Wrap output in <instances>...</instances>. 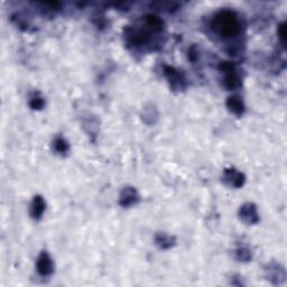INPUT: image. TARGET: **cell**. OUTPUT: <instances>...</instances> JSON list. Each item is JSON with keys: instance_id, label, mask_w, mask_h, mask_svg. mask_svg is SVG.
<instances>
[{"instance_id": "1", "label": "cell", "mask_w": 287, "mask_h": 287, "mask_svg": "<svg viewBox=\"0 0 287 287\" xmlns=\"http://www.w3.org/2000/svg\"><path fill=\"white\" fill-rule=\"evenodd\" d=\"M165 24L156 15H146L142 17V24L127 26L124 31L125 43L132 48H142L148 46L154 35L162 34Z\"/></svg>"}, {"instance_id": "2", "label": "cell", "mask_w": 287, "mask_h": 287, "mask_svg": "<svg viewBox=\"0 0 287 287\" xmlns=\"http://www.w3.org/2000/svg\"><path fill=\"white\" fill-rule=\"evenodd\" d=\"M210 28L214 35L222 41L236 40L242 34L244 23L238 13L231 9H221L215 13L210 20Z\"/></svg>"}, {"instance_id": "3", "label": "cell", "mask_w": 287, "mask_h": 287, "mask_svg": "<svg viewBox=\"0 0 287 287\" xmlns=\"http://www.w3.org/2000/svg\"><path fill=\"white\" fill-rule=\"evenodd\" d=\"M219 70L222 74L223 88L229 91L239 90L242 87V80L237 66L233 62L224 61L219 64Z\"/></svg>"}, {"instance_id": "4", "label": "cell", "mask_w": 287, "mask_h": 287, "mask_svg": "<svg viewBox=\"0 0 287 287\" xmlns=\"http://www.w3.org/2000/svg\"><path fill=\"white\" fill-rule=\"evenodd\" d=\"M164 75L169 83V87L174 91H183L187 87V79L185 73L180 69H176L174 66L164 65Z\"/></svg>"}, {"instance_id": "5", "label": "cell", "mask_w": 287, "mask_h": 287, "mask_svg": "<svg viewBox=\"0 0 287 287\" xmlns=\"http://www.w3.org/2000/svg\"><path fill=\"white\" fill-rule=\"evenodd\" d=\"M238 215L241 221L248 225L257 224L261 221V217H259V212L256 204L251 202L242 204L238 211Z\"/></svg>"}, {"instance_id": "6", "label": "cell", "mask_w": 287, "mask_h": 287, "mask_svg": "<svg viewBox=\"0 0 287 287\" xmlns=\"http://www.w3.org/2000/svg\"><path fill=\"white\" fill-rule=\"evenodd\" d=\"M222 181L225 184L234 189H240L246 183V176L245 174L240 172L237 168L230 167L225 168L222 174Z\"/></svg>"}, {"instance_id": "7", "label": "cell", "mask_w": 287, "mask_h": 287, "mask_svg": "<svg viewBox=\"0 0 287 287\" xmlns=\"http://www.w3.org/2000/svg\"><path fill=\"white\" fill-rule=\"evenodd\" d=\"M36 270L43 277L52 275L54 272V263L52 257L46 251H42L36 261Z\"/></svg>"}, {"instance_id": "8", "label": "cell", "mask_w": 287, "mask_h": 287, "mask_svg": "<svg viewBox=\"0 0 287 287\" xmlns=\"http://www.w3.org/2000/svg\"><path fill=\"white\" fill-rule=\"evenodd\" d=\"M140 196L134 186H125L120 192L119 203L123 208L134 207L139 202Z\"/></svg>"}, {"instance_id": "9", "label": "cell", "mask_w": 287, "mask_h": 287, "mask_svg": "<svg viewBox=\"0 0 287 287\" xmlns=\"http://www.w3.org/2000/svg\"><path fill=\"white\" fill-rule=\"evenodd\" d=\"M45 210H46V202L44 200L43 196L35 195L33 197L30 206V214L32 219L34 220L42 219Z\"/></svg>"}, {"instance_id": "10", "label": "cell", "mask_w": 287, "mask_h": 287, "mask_svg": "<svg viewBox=\"0 0 287 287\" xmlns=\"http://www.w3.org/2000/svg\"><path fill=\"white\" fill-rule=\"evenodd\" d=\"M225 106H227L231 113L238 116V117L244 114L246 111V104L244 100H242V98L238 95L230 96L227 99V101H225Z\"/></svg>"}, {"instance_id": "11", "label": "cell", "mask_w": 287, "mask_h": 287, "mask_svg": "<svg viewBox=\"0 0 287 287\" xmlns=\"http://www.w3.org/2000/svg\"><path fill=\"white\" fill-rule=\"evenodd\" d=\"M266 272L268 279L272 280L274 284H281L286 278L285 269L284 267H281L279 264H270L266 269Z\"/></svg>"}, {"instance_id": "12", "label": "cell", "mask_w": 287, "mask_h": 287, "mask_svg": "<svg viewBox=\"0 0 287 287\" xmlns=\"http://www.w3.org/2000/svg\"><path fill=\"white\" fill-rule=\"evenodd\" d=\"M155 244L159 249L167 250L176 245L175 237L167 233H157L155 236Z\"/></svg>"}, {"instance_id": "13", "label": "cell", "mask_w": 287, "mask_h": 287, "mask_svg": "<svg viewBox=\"0 0 287 287\" xmlns=\"http://www.w3.org/2000/svg\"><path fill=\"white\" fill-rule=\"evenodd\" d=\"M53 150L61 156H65L70 152V144L64 137H56L53 141Z\"/></svg>"}, {"instance_id": "14", "label": "cell", "mask_w": 287, "mask_h": 287, "mask_svg": "<svg viewBox=\"0 0 287 287\" xmlns=\"http://www.w3.org/2000/svg\"><path fill=\"white\" fill-rule=\"evenodd\" d=\"M45 98L40 92H34L30 98V107L33 110H42L45 107Z\"/></svg>"}, {"instance_id": "15", "label": "cell", "mask_w": 287, "mask_h": 287, "mask_svg": "<svg viewBox=\"0 0 287 287\" xmlns=\"http://www.w3.org/2000/svg\"><path fill=\"white\" fill-rule=\"evenodd\" d=\"M144 121H145L146 124H148V119H151L150 120V125L152 124H155V121L158 119V112H157V110L155 107H153L151 106L150 108H144Z\"/></svg>"}, {"instance_id": "16", "label": "cell", "mask_w": 287, "mask_h": 287, "mask_svg": "<svg viewBox=\"0 0 287 287\" xmlns=\"http://www.w3.org/2000/svg\"><path fill=\"white\" fill-rule=\"evenodd\" d=\"M236 258L238 259L239 262L246 263V262L251 261L252 253H251L249 248L242 246V247H239L236 249Z\"/></svg>"}, {"instance_id": "17", "label": "cell", "mask_w": 287, "mask_h": 287, "mask_svg": "<svg viewBox=\"0 0 287 287\" xmlns=\"http://www.w3.org/2000/svg\"><path fill=\"white\" fill-rule=\"evenodd\" d=\"M277 35H278V40L281 43V45L285 46L286 44V23L283 21L278 25L277 28Z\"/></svg>"}]
</instances>
